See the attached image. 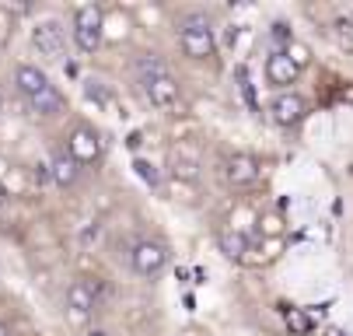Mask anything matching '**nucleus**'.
<instances>
[{
    "instance_id": "obj_19",
    "label": "nucleus",
    "mask_w": 353,
    "mask_h": 336,
    "mask_svg": "<svg viewBox=\"0 0 353 336\" xmlns=\"http://www.w3.org/2000/svg\"><path fill=\"white\" fill-rule=\"evenodd\" d=\"M0 336H8V326L4 322H0Z\"/></svg>"
},
{
    "instance_id": "obj_1",
    "label": "nucleus",
    "mask_w": 353,
    "mask_h": 336,
    "mask_svg": "<svg viewBox=\"0 0 353 336\" xmlns=\"http://www.w3.org/2000/svg\"><path fill=\"white\" fill-rule=\"evenodd\" d=\"M140 74H143V95L150 99V106H158V109H168L179 102V84L175 77L165 70L161 60H140Z\"/></svg>"
},
{
    "instance_id": "obj_2",
    "label": "nucleus",
    "mask_w": 353,
    "mask_h": 336,
    "mask_svg": "<svg viewBox=\"0 0 353 336\" xmlns=\"http://www.w3.org/2000/svg\"><path fill=\"white\" fill-rule=\"evenodd\" d=\"M179 42H182L185 57H192V60H207V57H214V46H217V42H214V28H210V21H207L203 14H192V18L182 21Z\"/></svg>"
},
{
    "instance_id": "obj_16",
    "label": "nucleus",
    "mask_w": 353,
    "mask_h": 336,
    "mask_svg": "<svg viewBox=\"0 0 353 336\" xmlns=\"http://www.w3.org/2000/svg\"><path fill=\"white\" fill-rule=\"evenodd\" d=\"M287 329H294V333H312V319L301 312V308H290V312H287Z\"/></svg>"
},
{
    "instance_id": "obj_10",
    "label": "nucleus",
    "mask_w": 353,
    "mask_h": 336,
    "mask_svg": "<svg viewBox=\"0 0 353 336\" xmlns=\"http://www.w3.org/2000/svg\"><path fill=\"white\" fill-rule=\"evenodd\" d=\"M94 302H98V287H94L91 280H74V284L67 287V308H70L74 315H88V312L94 308Z\"/></svg>"
},
{
    "instance_id": "obj_11",
    "label": "nucleus",
    "mask_w": 353,
    "mask_h": 336,
    "mask_svg": "<svg viewBox=\"0 0 353 336\" xmlns=\"http://www.w3.org/2000/svg\"><path fill=\"white\" fill-rule=\"evenodd\" d=\"M18 88H21L25 99H35V95H42V91L49 88V77H46L39 67L25 63V67H18Z\"/></svg>"
},
{
    "instance_id": "obj_18",
    "label": "nucleus",
    "mask_w": 353,
    "mask_h": 336,
    "mask_svg": "<svg viewBox=\"0 0 353 336\" xmlns=\"http://www.w3.org/2000/svg\"><path fill=\"white\" fill-rule=\"evenodd\" d=\"M88 336H109V333H102V329H94V333H88Z\"/></svg>"
},
{
    "instance_id": "obj_4",
    "label": "nucleus",
    "mask_w": 353,
    "mask_h": 336,
    "mask_svg": "<svg viewBox=\"0 0 353 336\" xmlns=\"http://www.w3.org/2000/svg\"><path fill=\"white\" fill-rule=\"evenodd\" d=\"M32 46H35L46 60H60L63 50H67V28H63L57 18L39 21V25L32 28Z\"/></svg>"
},
{
    "instance_id": "obj_9",
    "label": "nucleus",
    "mask_w": 353,
    "mask_h": 336,
    "mask_svg": "<svg viewBox=\"0 0 353 336\" xmlns=\"http://www.w3.org/2000/svg\"><path fill=\"white\" fill-rule=\"evenodd\" d=\"M98 155H102V140H98V133H91V130H74L70 133V158L77 165H88Z\"/></svg>"
},
{
    "instance_id": "obj_15",
    "label": "nucleus",
    "mask_w": 353,
    "mask_h": 336,
    "mask_svg": "<svg viewBox=\"0 0 353 336\" xmlns=\"http://www.w3.org/2000/svg\"><path fill=\"white\" fill-rule=\"evenodd\" d=\"M133 172L147 182V186H158L161 182V172H158V165H150V161H143V158H137L133 161Z\"/></svg>"
},
{
    "instance_id": "obj_5",
    "label": "nucleus",
    "mask_w": 353,
    "mask_h": 336,
    "mask_svg": "<svg viewBox=\"0 0 353 336\" xmlns=\"http://www.w3.org/2000/svg\"><path fill=\"white\" fill-rule=\"evenodd\" d=\"M305 112H308L305 99H301V95H294V91H280L276 99L270 102V116H273L280 126H297L301 119H305Z\"/></svg>"
},
{
    "instance_id": "obj_17",
    "label": "nucleus",
    "mask_w": 353,
    "mask_h": 336,
    "mask_svg": "<svg viewBox=\"0 0 353 336\" xmlns=\"http://www.w3.org/2000/svg\"><path fill=\"white\" fill-rule=\"evenodd\" d=\"M287 57H290V60H294L297 67H305V63H308V50H305V46H294V42H290V50H287Z\"/></svg>"
},
{
    "instance_id": "obj_8",
    "label": "nucleus",
    "mask_w": 353,
    "mask_h": 336,
    "mask_svg": "<svg viewBox=\"0 0 353 336\" xmlns=\"http://www.w3.org/2000/svg\"><path fill=\"white\" fill-rule=\"evenodd\" d=\"M297 74H301V67L287 57V50H280V53H273V57L266 60V77H270L273 88H287V84H294Z\"/></svg>"
},
{
    "instance_id": "obj_7",
    "label": "nucleus",
    "mask_w": 353,
    "mask_h": 336,
    "mask_svg": "<svg viewBox=\"0 0 353 336\" xmlns=\"http://www.w3.org/2000/svg\"><path fill=\"white\" fill-rule=\"evenodd\" d=\"M224 179L231 186H252L259 179V161L252 158V155H231L224 161Z\"/></svg>"
},
{
    "instance_id": "obj_12",
    "label": "nucleus",
    "mask_w": 353,
    "mask_h": 336,
    "mask_svg": "<svg viewBox=\"0 0 353 336\" xmlns=\"http://www.w3.org/2000/svg\"><path fill=\"white\" fill-rule=\"evenodd\" d=\"M77 168H81V165L70 158V151H63V155H57V158H53V165H49V175H53V182H57V186H63V189H67V186H74V182H77Z\"/></svg>"
},
{
    "instance_id": "obj_14",
    "label": "nucleus",
    "mask_w": 353,
    "mask_h": 336,
    "mask_svg": "<svg viewBox=\"0 0 353 336\" xmlns=\"http://www.w3.org/2000/svg\"><path fill=\"white\" fill-rule=\"evenodd\" d=\"M217 246H221V253H224V256L241 259V256L248 253V235H245V231H238V228H228V231H221Z\"/></svg>"
},
{
    "instance_id": "obj_3",
    "label": "nucleus",
    "mask_w": 353,
    "mask_h": 336,
    "mask_svg": "<svg viewBox=\"0 0 353 336\" xmlns=\"http://www.w3.org/2000/svg\"><path fill=\"white\" fill-rule=\"evenodd\" d=\"M74 42L81 46V53H94L102 46V11L94 4L77 8L74 14Z\"/></svg>"
},
{
    "instance_id": "obj_13",
    "label": "nucleus",
    "mask_w": 353,
    "mask_h": 336,
    "mask_svg": "<svg viewBox=\"0 0 353 336\" xmlns=\"http://www.w3.org/2000/svg\"><path fill=\"white\" fill-rule=\"evenodd\" d=\"M28 106L39 112V116H60L63 112V95L49 84L42 95H35V99H28Z\"/></svg>"
},
{
    "instance_id": "obj_6",
    "label": "nucleus",
    "mask_w": 353,
    "mask_h": 336,
    "mask_svg": "<svg viewBox=\"0 0 353 336\" xmlns=\"http://www.w3.org/2000/svg\"><path fill=\"white\" fill-rule=\"evenodd\" d=\"M165 263H168V249H165L161 242H140V246L133 249V270L143 273V277L161 273Z\"/></svg>"
}]
</instances>
